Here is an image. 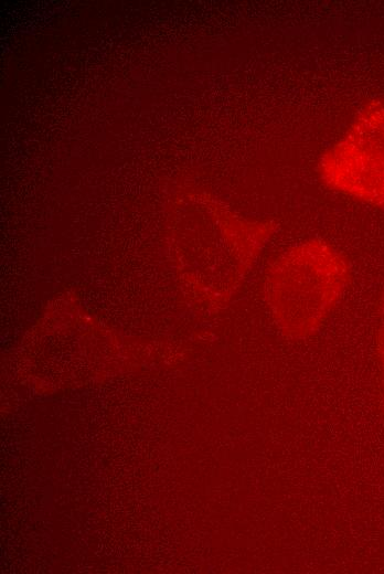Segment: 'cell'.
<instances>
[{
  "instance_id": "obj_1",
  "label": "cell",
  "mask_w": 384,
  "mask_h": 574,
  "mask_svg": "<svg viewBox=\"0 0 384 574\" xmlns=\"http://www.w3.org/2000/svg\"><path fill=\"white\" fill-rule=\"evenodd\" d=\"M351 266L334 245L320 238L300 242L279 254L265 276V297L275 323L286 334L314 332L351 283Z\"/></svg>"
},
{
  "instance_id": "obj_2",
  "label": "cell",
  "mask_w": 384,
  "mask_h": 574,
  "mask_svg": "<svg viewBox=\"0 0 384 574\" xmlns=\"http://www.w3.org/2000/svg\"><path fill=\"white\" fill-rule=\"evenodd\" d=\"M317 172L338 193L384 208V99L366 102L342 137L320 157Z\"/></svg>"
}]
</instances>
